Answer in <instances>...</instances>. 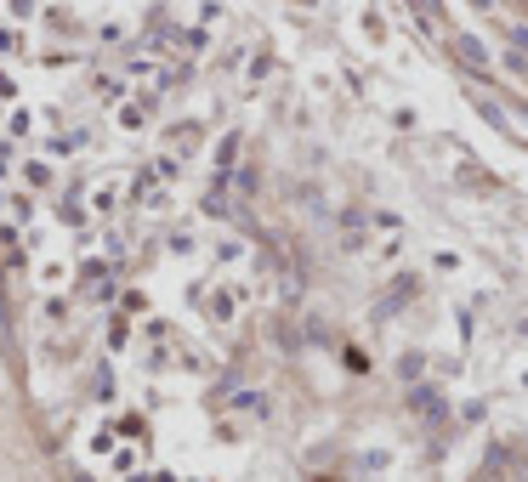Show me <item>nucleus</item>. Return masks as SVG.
<instances>
[{"instance_id":"nucleus-1","label":"nucleus","mask_w":528,"mask_h":482,"mask_svg":"<svg viewBox=\"0 0 528 482\" xmlns=\"http://www.w3.org/2000/svg\"><path fill=\"white\" fill-rule=\"evenodd\" d=\"M455 57L466 69H489V52H483V40H472V35H455Z\"/></svg>"},{"instance_id":"nucleus-2","label":"nucleus","mask_w":528,"mask_h":482,"mask_svg":"<svg viewBox=\"0 0 528 482\" xmlns=\"http://www.w3.org/2000/svg\"><path fill=\"white\" fill-rule=\"evenodd\" d=\"M409 6H415L426 23H438V18H443V0H409Z\"/></svg>"},{"instance_id":"nucleus-3","label":"nucleus","mask_w":528,"mask_h":482,"mask_svg":"<svg viewBox=\"0 0 528 482\" xmlns=\"http://www.w3.org/2000/svg\"><path fill=\"white\" fill-rule=\"evenodd\" d=\"M69 482H91V477H86V471H74V477H69Z\"/></svg>"},{"instance_id":"nucleus-4","label":"nucleus","mask_w":528,"mask_h":482,"mask_svg":"<svg viewBox=\"0 0 528 482\" xmlns=\"http://www.w3.org/2000/svg\"><path fill=\"white\" fill-rule=\"evenodd\" d=\"M523 6H528V0H523Z\"/></svg>"}]
</instances>
